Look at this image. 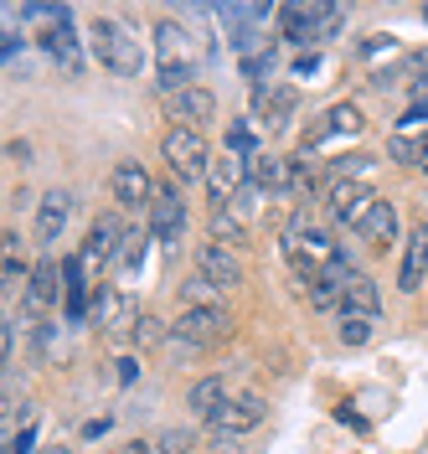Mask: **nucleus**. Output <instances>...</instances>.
<instances>
[{"mask_svg":"<svg viewBox=\"0 0 428 454\" xmlns=\"http://www.w3.org/2000/svg\"><path fill=\"white\" fill-rule=\"evenodd\" d=\"M263 413H268V403L258 393H243V397H228L222 403V413L212 419V439H217V450H232L248 428L263 424Z\"/></svg>","mask_w":428,"mask_h":454,"instance_id":"nucleus-6","label":"nucleus"},{"mask_svg":"<svg viewBox=\"0 0 428 454\" xmlns=\"http://www.w3.org/2000/svg\"><path fill=\"white\" fill-rule=\"evenodd\" d=\"M67 217H73V192H62V186L47 192V197L36 201V238H42V243H58Z\"/></svg>","mask_w":428,"mask_h":454,"instance_id":"nucleus-17","label":"nucleus"},{"mask_svg":"<svg viewBox=\"0 0 428 454\" xmlns=\"http://www.w3.org/2000/svg\"><path fill=\"white\" fill-rule=\"evenodd\" d=\"M418 124H428V104H413V109L398 119V135H408V129H418Z\"/></svg>","mask_w":428,"mask_h":454,"instance_id":"nucleus-38","label":"nucleus"},{"mask_svg":"<svg viewBox=\"0 0 428 454\" xmlns=\"http://www.w3.org/2000/svg\"><path fill=\"white\" fill-rule=\"evenodd\" d=\"M160 155H166L171 176H181V181H201V176H206V166H212L206 135H201V129H186V124L166 129V140H160Z\"/></svg>","mask_w":428,"mask_h":454,"instance_id":"nucleus-4","label":"nucleus"},{"mask_svg":"<svg viewBox=\"0 0 428 454\" xmlns=\"http://www.w3.org/2000/svg\"><path fill=\"white\" fill-rule=\"evenodd\" d=\"M21 21H27V5H11V0H0V62L21 47Z\"/></svg>","mask_w":428,"mask_h":454,"instance_id":"nucleus-26","label":"nucleus"},{"mask_svg":"<svg viewBox=\"0 0 428 454\" xmlns=\"http://www.w3.org/2000/svg\"><path fill=\"white\" fill-rule=\"evenodd\" d=\"M243 73H248V78H253V83L263 88V73H274V47H263V52L243 57Z\"/></svg>","mask_w":428,"mask_h":454,"instance_id":"nucleus-33","label":"nucleus"},{"mask_svg":"<svg viewBox=\"0 0 428 454\" xmlns=\"http://www.w3.org/2000/svg\"><path fill=\"white\" fill-rule=\"evenodd\" d=\"M212 243H222V248H243V243H248V232H243V223H237V217H228V212H212Z\"/></svg>","mask_w":428,"mask_h":454,"instance_id":"nucleus-27","label":"nucleus"},{"mask_svg":"<svg viewBox=\"0 0 428 454\" xmlns=\"http://www.w3.org/2000/svg\"><path fill=\"white\" fill-rule=\"evenodd\" d=\"M93 57L109 67V73H119V78H140L144 73V47L135 31H124L119 21H93Z\"/></svg>","mask_w":428,"mask_h":454,"instance_id":"nucleus-2","label":"nucleus"},{"mask_svg":"<svg viewBox=\"0 0 428 454\" xmlns=\"http://www.w3.org/2000/svg\"><path fill=\"white\" fill-rule=\"evenodd\" d=\"M52 454H67V450H52Z\"/></svg>","mask_w":428,"mask_h":454,"instance_id":"nucleus-43","label":"nucleus"},{"mask_svg":"<svg viewBox=\"0 0 428 454\" xmlns=\"http://www.w3.org/2000/svg\"><path fill=\"white\" fill-rule=\"evenodd\" d=\"M362 232V243H371V248H387L393 238H398V207L393 201H371V212H367V223L356 227Z\"/></svg>","mask_w":428,"mask_h":454,"instance_id":"nucleus-19","label":"nucleus"},{"mask_svg":"<svg viewBox=\"0 0 428 454\" xmlns=\"http://www.w3.org/2000/svg\"><path fill=\"white\" fill-rule=\"evenodd\" d=\"M408 93H413V104H428V52L413 57V78H408Z\"/></svg>","mask_w":428,"mask_h":454,"instance_id":"nucleus-32","label":"nucleus"},{"mask_svg":"<svg viewBox=\"0 0 428 454\" xmlns=\"http://www.w3.org/2000/svg\"><path fill=\"white\" fill-rule=\"evenodd\" d=\"M424 21H428V5H424Z\"/></svg>","mask_w":428,"mask_h":454,"instance_id":"nucleus-42","label":"nucleus"},{"mask_svg":"<svg viewBox=\"0 0 428 454\" xmlns=\"http://www.w3.org/2000/svg\"><path fill=\"white\" fill-rule=\"evenodd\" d=\"M109 192H114L119 207H150L155 201V176L140 166V160H119L114 170H109Z\"/></svg>","mask_w":428,"mask_h":454,"instance_id":"nucleus-7","label":"nucleus"},{"mask_svg":"<svg viewBox=\"0 0 428 454\" xmlns=\"http://www.w3.org/2000/svg\"><path fill=\"white\" fill-rule=\"evenodd\" d=\"M232 320L228 310H201V305H191V310H181V320H175V336L186 340V346H217V340H228Z\"/></svg>","mask_w":428,"mask_h":454,"instance_id":"nucleus-8","label":"nucleus"},{"mask_svg":"<svg viewBox=\"0 0 428 454\" xmlns=\"http://www.w3.org/2000/svg\"><path fill=\"white\" fill-rule=\"evenodd\" d=\"M191 78H197V36L181 21H160L155 27V88H160V98L191 88Z\"/></svg>","mask_w":428,"mask_h":454,"instance_id":"nucleus-1","label":"nucleus"},{"mask_svg":"<svg viewBox=\"0 0 428 454\" xmlns=\"http://www.w3.org/2000/svg\"><path fill=\"white\" fill-rule=\"evenodd\" d=\"M228 145H232V155H253V129H248V124H232Z\"/></svg>","mask_w":428,"mask_h":454,"instance_id":"nucleus-37","label":"nucleus"},{"mask_svg":"<svg viewBox=\"0 0 428 454\" xmlns=\"http://www.w3.org/2000/svg\"><path fill=\"white\" fill-rule=\"evenodd\" d=\"M135 340H140L144 351H150V346H160V340H166V320H155V315H140V331H135Z\"/></svg>","mask_w":428,"mask_h":454,"instance_id":"nucleus-34","label":"nucleus"},{"mask_svg":"<svg viewBox=\"0 0 428 454\" xmlns=\"http://www.w3.org/2000/svg\"><path fill=\"white\" fill-rule=\"evenodd\" d=\"M114 454H155V444H144V439H129V444H119Z\"/></svg>","mask_w":428,"mask_h":454,"instance_id":"nucleus-39","label":"nucleus"},{"mask_svg":"<svg viewBox=\"0 0 428 454\" xmlns=\"http://www.w3.org/2000/svg\"><path fill=\"white\" fill-rule=\"evenodd\" d=\"M294 104H300V98H294V88H279V83H263V88H258V98H253L258 119H263L268 129H279L289 114H294Z\"/></svg>","mask_w":428,"mask_h":454,"instance_id":"nucleus-20","label":"nucleus"},{"mask_svg":"<svg viewBox=\"0 0 428 454\" xmlns=\"http://www.w3.org/2000/svg\"><path fill=\"white\" fill-rule=\"evenodd\" d=\"M371 201H377V192H371L367 181H336L331 186V217L341 227H362L371 212Z\"/></svg>","mask_w":428,"mask_h":454,"instance_id":"nucleus-11","label":"nucleus"},{"mask_svg":"<svg viewBox=\"0 0 428 454\" xmlns=\"http://www.w3.org/2000/svg\"><path fill=\"white\" fill-rule=\"evenodd\" d=\"M150 238L155 243H186V201L175 197V192H155L150 201Z\"/></svg>","mask_w":428,"mask_h":454,"instance_id":"nucleus-9","label":"nucleus"},{"mask_svg":"<svg viewBox=\"0 0 428 454\" xmlns=\"http://www.w3.org/2000/svg\"><path fill=\"white\" fill-rule=\"evenodd\" d=\"M5 356H11V325L0 320V362H5Z\"/></svg>","mask_w":428,"mask_h":454,"instance_id":"nucleus-41","label":"nucleus"},{"mask_svg":"<svg viewBox=\"0 0 428 454\" xmlns=\"http://www.w3.org/2000/svg\"><path fill=\"white\" fill-rule=\"evenodd\" d=\"M42 47L62 62V73H67V78H78V73H83V52H78V31H73V21L42 31Z\"/></svg>","mask_w":428,"mask_h":454,"instance_id":"nucleus-18","label":"nucleus"},{"mask_svg":"<svg viewBox=\"0 0 428 454\" xmlns=\"http://www.w3.org/2000/svg\"><path fill=\"white\" fill-rule=\"evenodd\" d=\"M93 320H98L104 340L124 346V340H135V331H140V305H135L129 294H114V289L98 284V294H93Z\"/></svg>","mask_w":428,"mask_h":454,"instance_id":"nucleus-5","label":"nucleus"},{"mask_svg":"<svg viewBox=\"0 0 428 454\" xmlns=\"http://www.w3.org/2000/svg\"><path fill=\"white\" fill-rule=\"evenodd\" d=\"M58 300H62V269L52 263V258L31 263V279H27V289H21V305H27V315H47Z\"/></svg>","mask_w":428,"mask_h":454,"instance_id":"nucleus-10","label":"nucleus"},{"mask_svg":"<svg viewBox=\"0 0 428 454\" xmlns=\"http://www.w3.org/2000/svg\"><path fill=\"white\" fill-rule=\"evenodd\" d=\"M315 67H320V57H300V62H294V73H300V78H310V73H315Z\"/></svg>","mask_w":428,"mask_h":454,"instance_id":"nucleus-40","label":"nucleus"},{"mask_svg":"<svg viewBox=\"0 0 428 454\" xmlns=\"http://www.w3.org/2000/svg\"><path fill=\"white\" fill-rule=\"evenodd\" d=\"M140 243H144L140 232H129V238H124V248H119V258H114L119 269H140Z\"/></svg>","mask_w":428,"mask_h":454,"instance_id":"nucleus-36","label":"nucleus"},{"mask_svg":"<svg viewBox=\"0 0 428 454\" xmlns=\"http://www.w3.org/2000/svg\"><path fill=\"white\" fill-rule=\"evenodd\" d=\"M222 403H228V382L222 377H201V382H191V393H186V408L197 419H206V424L222 413Z\"/></svg>","mask_w":428,"mask_h":454,"instance_id":"nucleus-21","label":"nucleus"},{"mask_svg":"<svg viewBox=\"0 0 428 454\" xmlns=\"http://www.w3.org/2000/svg\"><path fill=\"white\" fill-rule=\"evenodd\" d=\"M362 124H367V119H362V109H356V104H336V109H325V119H320V124H310V129H305L300 150L310 155L315 145L331 140V135H362Z\"/></svg>","mask_w":428,"mask_h":454,"instance_id":"nucleus-16","label":"nucleus"},{"mask_svg":"<svg viewBox=\"0 0 428 454\" xmlns=\"http://www.w3.org/2000/svg\"><path fill=\"white\" fill-rule=\"evenodd\" d=\"M248 181H253V186H263V192H284L289 160L268 155V150H253V155H248Z\"/></svg>","mask_w":428,"mask_h":454,"instance_id":"nucleus-24","label":"nucleus"},{"mask_svg":"<svg viewBox=\"0 0 428 454\" xmlns=\"http://www.w3.org/2000/svg\"><path fill=\"white\" fill-rule=\"evenodd\" d=\"M346 21L341 5H305V0H294V5H279V27H284V42L294 47H310L320 36H336Z\"/></svg>","mask_w":428,"mask_h":454,"instance_id":"nucleus-3","label":"nucleus"},{"mask_svg":"<svg viewBox=\"0 0 428 454\" xmlns=\"http://www.w3.org/2000/svg\"><path fill=\"white\" fill-rule=\"evenodd\" d=\"M27 279H31V263L21 254V238L0 227V284H21L27 289Z\"/></svg>","mask_w":428,"mask_h":454,"instance_id":"nucleus-25","label":"nucleus"},{"mask_svg":"<svg viewBox=\"0 0 428 454\" xmlns=\"http://www.w3.org/2000/svg\"><path fill=\"white\" fill-rule=\"evenodd\" d=\"M377 310H382L377 284H371L367 274H351V279H346V294H341V315H367V320H377Z\"/></svg>","mask_w":428,"mask_h":454,"instance_id":"nucleus-22","label":"nucleus"},{"mask_svg":"<svg viewBox=\"0 0 428 454\" xmlns=\"http://www.w3.org/2000/svg\"><path fill=\"white\" fill-rule=\"evenodd\" d=\"M16 444V413H11V403L0 397V454Z\"/></svg>","mask_w":428,"mask_h":454,"instance_id":"nucleus-35","label":"nucleus"},{"mask_svg":"<svg viewBox=\"0 0 428 454\" xmlns=\"http://www.w3.org/2000/svg\"><path fill=\"white\" fill-rule=\"evenodd\" d=\"M393 160H402V166H418L424 160L428 166V140H418V135H393Z\"/></svg>","mask_w":428,"mask_h":454,"instance_id":"nucleus-28","label":"nucleus"},{"mask_svg":"<svg viewBox=\"0 0 428 454\" xmlns=\"http://www.w3.org/2000/svg\"><path fill=\"white\" fill-rule=\"evenodd\" d=\"M155 454H197V434L191 428H171V434H160Z\"/></svg>","mask_w":428,"mask_h":454,"instance_id":"nucleus-29","label":"nucleus"},{"mask_svg":"<svg viewBox=\"0 0 428 454\" xmlns=\"http://www.w3.org/2000/svg\"><path fill=\"white\" fill-rule=\"evenodd\" d=\"M166 114H171L175 124H186V129H201V124L217 114V98H212V88L191 83V88H181V93L166 98Z\"/></svg>","mask_w":428,"mask_h":454,"instance_id":"nucleus-13","label":"nucleus"},{"mask_svg":"<svg viewBox=\"0 0 428 454\" xmlns=\"http://www.w3.org/2000/svg\"><path fill=\"white\" fill-rule=\"evenodd\" d=\"M197 274L212 279L217 289H232V284H243V263H237V254L222 248V243H201L197 248Z\"/></svg>","mask_w":428,"mask_h":454,"instance_id":"nucleus-15","label":"nucleus"},{"mask_svg":"<svg viewBox=\"0 0 428 454\" xmlns=\"http://www.w3.org/2000/svg\"><path fill=\"white\" fill-rule=\"evenodd\" d=\"M310 186H315V170H310V160H294V166H289V181H284V192H289V197H305Z\"/></svg>","mask_w":428,"mask_h":454,"instance_id":"nucleus-31","label":"nucleus"},{"mask_svg":"<svg viewBox=\"0 0 428 454\" xmlns=\"http://www.w3.org/2000/svg\"><path fill=\"white\" fill-rule=\"evenodd\" d=\"M371 325H377V320H367V315H341V340L346 346H367Z\"/></svg>","mask_w":428,"mask_h":454,"instance_id":"nucleus-30","label":"nucleus"},{"mask_svg":"<svg viewBox=\"0 0 428 454\" xmlns=\"http://www.w3.org/2000/svg\"><path fill=\"white\" fill-rule=\"evenodd\" d=\"M124 238H129V227L119 223L114 212H104L98 223L88 227V243H83V263H109V258H119V248H124Z\"/></svg>","mask_w":428,"mask_h":454,"instance_id":"nucleus-14","label":"nucleus"},{"mask_svg":"<svg viewBox=\"0 0 428 454\" xmlns=\"http://www.w3.org/2000/svg\"><path fill=\"white\" fill-rule=\"evenodd\" d=\"M428 279V223H418L402 243V263H398V289L402 294H418Z\"/></svg>","mask_w":428,"mask_h":454,"instance_id":"nucleus-12","label":"nucleus"},{"mask_svg":"<svg viewBox=\"0 0 428 454\" xmlns=\"http://www.w3.org/2000/svg\"><path fill=\"white\" fill-rule=\"evenodd\" d=\"M206 181H212V197L228 201L243 181H248V160H237V155H222V160H212L206 166Z\"/></svg>","mask_w":428,"mask_h":454,"instance_id":"nucleus-23","label":"nucleus"}]
</instances>
